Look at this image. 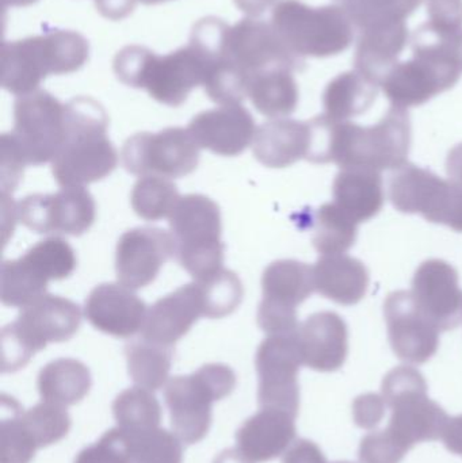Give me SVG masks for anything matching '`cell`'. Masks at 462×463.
<instances>
[{
	"label": "cell",
	"instance_id": "cell-27",
	"mask_svg": "<svg viewBox=\"0 0 462 463\" xmlns=\"http://www.w3.org/2000/svg\"><path fill=\"white\" fill-rule=\"evenodd\" d=\"M311 146L309 121L278 118L265 122L255 133V159L269 168H287L308 157Z\"/></svg>",
	"mask_w": 462,
	"mask_h": 463
},
{
	"label": "cell",
	"instance_id": "cell-10",
	"mask_svg": "<svg viewBox=\"0 0 462 463\" xmlns=\"http://www.w3.org/2000/svg\"><path fill=\"white\" fill-rule=\"evenodd\" d=\"M391 410L387 429L409 450L422 442L442 439L449 416L428 396V383L420 370L399 366L385 375L382 386Z\"/></svg>",
	"mask_w": 462,
	"mask_h": 463
},
{
	"label": "cell",
	"instance_id": "cell-29",
	"mask_svg": "<svg viewBox=\"0 0 462 463\" xmlns=\"http://www.w3.org/2000/svg\"><path fill=\"white\" fill-rule=\"evenodd\" d=\"M315 290L320 296L344 307H353L363 301L368 293V269L363 261L352 256H322L314 266Z\"/></svg>",
	"mask_w": 462,
	"mask_h": 463
},
{
	"label": "cell",
	"instance_id": "cell-11",
	"mask_svg": "<svg viewBox=\"0 0 462 463\" xmlns=\"http://www.w3.org/2000/svg\"><path fill=\"white\" fill-rule=\"evenodd\" d=\"M78 259L70 242L49 237L33 245L15 260H5L0 272L3 305L24 307L45 296L51 280H62L75 271Z\"/></svg>",
	"mask_w": 462,
	"mask_h": 463
},
{
	"label": "cell",
	"instance_id": "cell-5",
	"mask_svg": "<svg viewBox=\"0 0 462 463\" xmlns=\"http://www.w3.org/2000/svg\"><path fill=\"white\" fill-rule=\"evenodd\" d=\"M330 163L341 168L398 170L406 165L411 148L409 111L391 108L376 125L360 127L331 119Z\"/></svg>",
	"mask_w": 462,
	"mask_h": 463
},
{
	"label": "cell",
	"instance_id": "cell-49",
	"mask_svg": "<svg viewBox=\"0 0 462 463\" xmlns=\"http://www.w3.org/2000/svg\"><path fill=\"white\" fill-rule=\"evenodd\" d=\"M442 440L448 451L462 457V415L449 419Z\"/></svg>",
	"mask_w": 462,
	"mask_h": 463
},
{
	"label": "cell",
	"instance_id": "cell-1",
	"mask_svg": "<svg viewBox=\"0 0 462 463\" xmlns=\"http://www.w3.org/2000/svg\"><path fill=\"white\" fill-rule=\"evenodd\" d=\"M460 32H439L428 22L415 30L414 56L398 62L382 83V91L393 108L407 110L425 105L457 84L462 67L456 37Z\"/></svg>",
	"mask_w": 462,
	"mask_h": 463
},
{
	"label": "cell",
	"instance_id": "cell-20",
	"mask_svg": "<svg viewBox=\"0 0 462 463\" xmlns=\"http://www.w3.org/2000/svg\"><path fill=\"white\" fill-rule=\"evenodd\" d=\"M173 258H175V241L167 231L141 227L125 232L117 244V279L132 290L146 288Z\"/></svg>",
	"mask_w": 462,
	"mask_h": 463
},
{
	"label": "cell",
	"instance_id": "cell-23",
	"mask_svg": "<svg viewBox=\"0 0 462 463\" xmlns=\"http://www.w3.org/2000/svg\"><path fill=\"white\" fill-rule=\"evenodd\" d=\"M146 310V302L121 283L98 285L84 302V316L95 329L124 339L141 331Z\"/></svg>",
	"mask_w": 462,
	"mask_h": 463
},
{
	"label": "cell",
	"instance_id": "cell-47",
	"mask_svg": "<svg viewBox=\"0 0 462 463\" xmlns=\"http://www.w3.org/2000/svg\"><path fill=\"white\" fill-rule=\"evenodd\" d=\"M282 463H327V458L316 443L297 439L285 451Z\"/></svg>",
	"mask_w": 462,
	"mask_h": 463
},
{
	"label": "cell",
	"instance_id": "cell-45",
	"mask_svg": "<svg viewBox=\"0 0 462 463\" xmlns=\"http://www.w3.org/2000/svg\"><path fill=\"white\" fill-rule=\"evenodd\" d=\"M429 22L433 29L445 33L462 30V0H428Z\"/></svg>",
	"mask_w": 462,
	"mask_h": 463
},
{
	"label": "cell",
	"instance_id": "cell-21",
	"mask_svg": "<svg viewBox=\"0 0 462 463\" xmlns=\"http://www.w3.org/2000/svg\"><path fill=\"white\" fill-rule=\"evenodd\" d=\"M412 296L439 331L462 326V288L458 272L441 259H430L418 267L412 279Z\"/></svg>",
	"mask_w": 462,
	"mask_h": 463
},
{
	"label": "cell",
	"instance_id": "cell-44",
	"mask_svg": "<svg viewBox=\"0 0 462 463\" xmlns=\"http://www.w3.org/2000/svg\"><path fill=\"white\" fill-rule=\"evenodd\" d=\"M409 451L390 430L385 429L363 438L358 457L361 463H401Z\"/></svg>",
	"mask_w": 462,
	"mask_h": 463
},
{
	"label": "cell",
	"instance_id": "cell-40",
	"mask_svg": "<svg viewBox=\"0 0 462 463\" xmlns=\"http://www.w3.org/2000/svg\"><path fill=\"white\" fill-rule=\"evenodd\" d=\"M127 432V431H125ZM130 463H182L184 448L176 435L165 430L152 429L127 432Z\"/></svg>",
	"mask_w": 462,
	"mask_h": 463
},
{
	"label": "cell",
	"instance_id": "cell-8",
	"mask_svg": "<svg viewBox=\"0 0 462 463\" xmlns=\"http://www.w3.org/2000/svg\"><path fill=\"white\" fill-rule=\"evenodd\" d=\"M175 259L194 280H203L224 269L222 212L203 194L181 197L171 216Z\"/></svg>",
	"mask_w": 462,
	"mask_h": 463
},
{
	"label": "cell",
	"instance_id": "cell-12",
	"mask_svg": "<svg viewBox=\"0 0 462 463\" xmlns=\"http://www.w3.org/2000/svg\"><path fill=\"white\" fill-rule=\"evenodd\" d=\"M26 165L53 162L67 136V106L45 90L16 98L14 130L7 133Z\"/></svg>",
	"mask_w": 462,
	"mask_h": 463
},
{
	"label": "cell",
	"instance_id": "cell-17",
	"mask_svg": "<svg viewBox=\"0 0 462 463\" xmlns=\"http://www.w3.org/2000/svg\"><path fill=\"white\" fill-rule=\"evenodd\" d=\"M97 206L84 187H62L54 194H32L16 203V220L38 234L80 236L92 227Z\"/></svg>",
	"mask_w": 462,
	"mask_h": 463
},
{
	"label": "cell",
	"instance_id": "cell-19",
	"mask_svg": "<svg viewBox=\"0 0 462 463\" xmlns=\"http://www.w3.org/2000/svg\"><path fill=\"white\" fill-rule=\"evenodd\" d=\"M388 339L401 361L423 364L439 347V329L415 302L411 291H393L384 302Z\"/></svg>",
	"mask_w": 462,
	"mask_h": 463
},
{
	"label": "cell",
	"instance_id": "cell-36",
	"mask_svg": "<svg viewBox=\"0 0 462 463\" xmlns=\"http://www.w3.org/2000/svg\"><path fill=\"white\" fill-rule=\"evenodd\" d=\"M113 415L118 429L141 432L157 429L162 420V407L148 389H127L113 402Z\"/></svg>",
	"mask_w": 462,
	"mask_h": 463
},
{
	"label": "cell",
	"instance_id": "cell-35",
	"mask_svg": "<svg viewBox=\"0 0 462 463\" xmlns=\"http://www.w3.org/2000/svg\"><path fill=\"white\" fill-rule=\"evenodd\" d=\"M312 244L322 256L342 255L355 244L358 224L335 203H325L309 219Z\"/></svg>",
	"mask_w": 462,
	"mask_h": 463
},
{
	"label": "cell",
	"instance_id": "cell-41",
	"mask_svg": "<svg viewBox=\"0 0 462 463\" xmlns=\"http://www.w3.org/2000/svg\"><path fill=\"white\" fill-rule=\"evenodd\" d=\"M22 420L35 448L42 449L67 437L71 418L62 405L42 402L24 411Z\"/></svg>",
	"mask_w": 462,
	"mask_h": 463
},
{
	"label": "cell",
	"instance_id": "cell-7",
	"mask_svg": "<svg viewBox=\"0 0 462 463\" xmlns=\"http://www.w3.org/2000/svg\"><path fill=\"white\" fill-rule=\"evenodd\" d=\"M80 307L64 297L45 294L22 307L2 329V372L24 369L49 343L68 342L80 328Z\"/></svg>",
	"mask_w": 462,
	"mask_h": 463
},
{
	"label": "cell",
	"instance_id": "cell-9",
	"mask_svg": "<svg viewBox=\"0 0 462 463\" xmlns=\"http://www.w3.org/2000/svg\"><path fill=\"white\" fill-rule=\"evenodd\" d=\"M235 388V372L222 364H205L193 374L168 380L165 400L176 437L186 445L201 442L211 429L213 402Z\"/></svg>",
	"mask_w": 462,
	"mask_h": 463
},
{
	"label": "cell",
	"instance_id": "cell-33",
	"mask_svg": "<svg viewBox=\"0 0 462 463\" xmlns=\"http://www.w3.org/2000/svg\"><path fill=\"white\" fill-rule=\"evenodd\" d=\"M293 73L288 68H274L252 78L249 98L260 114L278 119L295 113L300 94Z\"/></svg>",
	"mask_w": 462,
	"mask_h": 463
},
{
	"label": "cell",
	"instance_id": "cell-22",
	"mask_svg": "<svg viewBox=\"0 0 462 463\" xmlns=\"http://www.w3.org/2000/svg\"><path fill=\"white\" fill-rule=\"evenodd\" d=\"M303 366L320 373L341 369L349 354V329L335 312L309 316L295 332Z\"/></svg>",
	"mask_w": 462,
	"mask_h": 463
},
{
	"label": "cell",
	"instance_id": "cell-37",
	"mask_svg": "<svg viewBox=\"0 0 462 463\" xmlns=\"http://www.w3.org/2000/svg\"><path fill=\"white\" fill-rule=\"evenodd\" d=\"M179 200L178 187L162 176H143L136 182L130 195L133 211L146 222L167 219Z\"/></svg>",
	"mask_w": 462,
	"mask_h": 463
},
{
	"label": "cell",
	"instance_id": "cell-31",
	"mask_svg": "<svg viewBox=\"0 0 462 463\" xmlns=\"http://www.w3.org/2000/svg\"><path fill=\"white\" fill-rule=\"evenodd\" d=\"M379 84L357 70L334 78L323 92V108L328 118L349 121L365 114L376 102Z\"/></svg>",
	"mask_w": 462,
	"mask_h": 463
},
{
	"label": "cell",
	"instance_id": "cell-25",
	"mask_svg": "<svg viewBox=\"0 0 462 463\" xmlns=\"http://www.w3.org/2000/svg\"><path fill=\"white\" fill-rule=\"evenodd\" d=\"M200 317H203L200 285L193 282L181 286L148 307L140 331L141 337L174 347Z\"/></svg>",
	"mask_w": 462,
	"mask_h": 463
},
{
	"label": "cell",
	"instance_id": "cell-4",
	"mask_svg": "<svg viewBox=\"0 0 462 463\" xmlns=\"http://www.w3.org/2000/svg\"><path fill=\"white\" fill-rule=\"evenodd\" d=\"M90 57V43L73 30L52 29L41 35L2 45V87L22 97L37 91L49 75H67L80 70Z\"/></svg>",
	"mask_w": 462,
	"mask_h": 463
},
{
	"label": "cell",
	"instance_id": "cell-46",
	"mask_svg": "<svg viewBox=\"0 0 462 463\" xmlns=\"http://www.w3.org/2000/svg\"><path fill=\"white\" fill-rule=\"evenodd\" d=\"M384 397L376 393H366L353 402V418L355 426L363 430H373L382 423L385 416Z\"/></svg>",
	"mask_w": 462,
	"mask_h": 463
},
{
	"label": "cell",
	"instance_id": "cell-16",
	"mask_svg": "<svg viewBox=\"0 0 462 463\" xmlns=\"http://www.w3.org/2000/svg\"><path fill=\"white\" fill-rule=\"evenodd\" d=\"M303 366L295 334L263 340L255 355L260 408L284 411L297 418L300 410L298 372Z\"/></svg>",
	"mask_w": 462,
	"mask_h": 463
},
{
	"label": "cell",
	"instance_id": "cell-6",
	"mask_svg": "<svg viewBox=\"0 0 462 463\" xmlns=\"http://www.w3.org/2000/svg\"><path fill=\"white\" fill-rule=\"evenodd\" d=\"M270 24L300 59L338 56L354 40V24L341 5L311 7L301 0H281L274 5Z\"/></svg>",
	"mask_w": 462,
	"mask_h": 463
},
{
	"label": "cell",
	"instance_id": "cell-48",
	"mask_svg": "<svg viewBox=\"0 0 462 463\" xmlns=\"http://www.w3.org/2000/svg\"><path fill=\"white\" fill-rule=\"evenodd\" d=\"M138 0H94L98 13L110 21H121L135 10Z\"/></svg>",
	"mask_w": 462,
	"mask_h": 463
},
{
	"label": "cell",
	"instance_id": "cell-13",
	"mask_svg": "<svg viewBox=\"0 0 462 463\" xmlns=\"http://www.w3.org/2000/svg\"><path fill=\"white\" fill-rule=\"evenodd\" d=\"M390 200L396 211L420 214L433 224L462 233V186L433 171L406 163L390 179Z\"/></svg>",
	"mask_w": 462,
	"mask_h": 463
},
{
	"label": "cell",
	"instance_id": "cell-14",
	"mask_svg": "<svg viewBox=\"0 0 462 463\" xmlns=\"http://www.w3.org/2000/svg\"><path fill=\"white\" fill-rule=\"evenodd\" d=\"M200 149L189 129L165 128L127 138L122 148V163L127 173L140 178L179 179L197 170Z\"/></svg>",
	"mask_w": 462,
	"mask_h": 463
},
{
	"label": "cell",
	"instance_id": "cell-51",
	"mask_svg": "<svg viewBox=\"0 0 462 463\" xmlns=\"http://www.w3.org/2000/svg\"><path fill=\"white\" fill-rule=\"evenodd\" d=\"M447 173L453 182L462 186V144L456 146L448 155Z\"/></svg>",
	"mask_w": 462,
	"mask_h": 463
},
{
	"label": "cell",
	"instance_id": "cell-39",
	"mask_svg": "<svg viewBox=\"0 0 462 463\" xmlns=\"http://www.w3.org/2000/svg\"><path fill=\"white\" fill-rule=\"evenodd\" d=\"M200 285L203 299V317L222 318L232 315L243 301L244 288L240 278L222 269L217 274L203 280H195Z\"/></svg>",
	"mask_w": 462,
	"mask_h": 463
},
{
	"label": "cell",
	"instance_id": "cell-30",
	"mask_svg": "<svg viewBox=\"0 0 462 463\" xmlns=\"http://www.w3.org/2000/svg\"><path fill=\"white\" fill-rule=\"evenodd\" d=\"M333 194L334 203L357 224L374 219L385 203L382 174L369 168H342Z\"/></svg>",
	"mask_w": 462,
	"mask_h": 463
},
{
	"label": "cell",
	"instance_id": "cell-55",
	"mask_svg": "<svg viewBox=\"0 0 462 463\" xmlns=\"http://www.w3.org/2000/svg\"><path fill=\"white\" fill-rule=\"evenodd\" d=\"M334 463H353V462H349V461H341V462H334Z\"/></svg>",
	"mask_w": 462,
	"mask_h": 463
},
{
	"label": "cell",
	"instance_id": "cell-32",
	"mask_svg": "<svg viewBox=\"0 0 462 463\" xmlns=\"http://www.w3.org/2000/svg\"><path fill=\"white\" fill-rule=\"evenodd\" d=\"M91 373L83 362L60 358L49 362L38 374L37 386L42 402L70 407L78 404L91 389Z\"/></svg>",
	"mask_w": 462,
	"mask_h": 463
},
{
	"label": "cell",
	"instance_id": "cell-42",
	"mask_svg": "<svg viewBox=\"0 0 462 463\" xmlns=\"http://www.w3.org/2000/svg\"><path fill=\"white\" fill-rule=\"evenodd\" d=\"M422 3L423 0H355L344 8L361 32L379 24L406 22Z\"/></svg>",
	"mask_w": 462,
	"mask_h": 463
},
{
	"label": "cell",
	"instance_id": "cell-15",
	"mask_svg": "<svg viewBox=\"0 0 462 463\" xmlns=\"http://www.w3.org/2000/svg\"><path fill=\"white\" fill-rule=\"evenodd\" d=\"M314 291V267L293 259L269 264L262 275L258 326L269 336L295 334L300 326L297 307Z\"/></svg>",
	"mask_w": 462,
	"mask_h": 463
},
{
	"label": "cell",
	"instance_id": "cell-18",
	"mask_svg": "<svg viewBox=\"0 0 462 463\" xmlns=\"http://www.w3.org/2000/svg\"><path fill=\"white\" fill-rule=\"evenodd\" d=\"M225 52L231 61L240 68L250 80L258 73L274 68L303 71L306 61L296 56L274 30L262 19H240L230 27L225 41Z\"/></svg>",
	"mask_w": 462,
	"mask_h": 463
},
{
	"label": "cell",
	"instance_id": "cell-50",
	"mask_svg": "<svg viewBox=\"0 0 462 463\" xmlns=\"http://www.w3.org/2000/svg\"><path fill=\"white\" fill-rule=\"evenodd\" d=\"M233 2L239 10L243 11L251 18H258L265 14L277 0H233Z\"/></svg>",
	"mask_w": 462,
	"mask_h": 463
},
{
	"label": "cell",
	"instance_id": "cell-3",
	"mask_svg": "<svg viewBox=\"0 0 462 463\" xmlns=\"http://www.w3.org/2000/svg\"><path fill=\"white\" fill-rule=\"evenodd\" d=\"M205 57L193 43L159 56L141 45L124 46L114 57L117 79L132 89H144L162 105L179 108L190 92L203 86Z\"/></svg>",
	"mask_w": 462,
	"mask_h": 463
},
{
	"label": "cell",
	"instance_id": "cell-24",
	"mask_svg": "<svg viewBox=\"0 0 462 463\" xmlns=\"http://www.w3.org/2000/svg\"><path fill=\"white\" fill-rule=\"evenodd\" d=\"M187 129L200 148L228 157L243 154L257 133L251 113L241 105L203 111L193 117Z\"/></svg>",
	"mask_w": 462,
	"mask_h": 463
},
{
	"label": "cell",
	"instance_id": "cell-26",
	"mask_svg": "<svg viewBox=\"0 0 462 463\" xmlns=\"http://www.w3.org/2000/svg\"><path fill=\"white\" fill-rule=\"evenodd\" d=\"M295 420L296 416L284 411L260 408L236 432V445L250 461H273L295 440Z\"/></svg>",
	"mask_w": 462,
	"mask_h": 463
},
{
	"label": "cell",
	"instance_id": "cell-53",
	"mask_svg": "<svg viewBox=\"0 0 462 463\" xmlns=\"http://www.w3.org/2000/svg\"><path fill=\"white\" fill-rule=\"evenodd\" d=\"M37 2L38 0H3V5L5 7H24V5H30Z\"/></svg>",
	"mask_w": 462,
	"mask_h": 463
},
{
	"label": "cell",
	"instance_id": "cell-43",
	"mask_svg": "<svg viewBox=\"0 0 462 463\" xmlns=\"http://www.w3.org/2000/svg\"><path fill=\"white\" fill-rule=\"evenodd\" d=\"M75 463H130L127 432L118 427L110 430L97 443L83 449Z\"/></svg>",
	"mask_w": 462,
	"mask_h": 463
},
{
	"label": "cell",
	"instance_id": "cell-34",
	"mask_svg": "<svg viewBox=\"0 0 462 463\" xmlns=\"http://www.w3.org/2000/svg\"><path fill=\"white\" fill-rule=\"evenodd\" d=\"M127 372L136 385L154 392L167 383L173 366L174 347L138 337L125 345Z\"/></svg>",
	"mask_w": 462,
	"mask_h": 463
},
{
	"label": "cell",
	"instance_id": "cell-28",
	"mask_svg": "<svg viewBox=\"0 0 462 463\" xmlns=\"http://www.w3.org/2000/svg\"><path fill=\"white\" fill-rule=\"evenodd\" d=\"M409 38L407 22L361 30L355 48L354 70L382 87L385 76L398 64L399 56L406 49Z\"/></svg>",
	"mask_w": 462,
	"mask_h": 463
},
{
	"label": "cell",
	"instance_id": "cell-52",
	"mask_svg": "<svg viewBox=\"0 0 462 463\" xmlns=\"http://www.w3.org/2000/svg\"><path fill=\"white\" fill-rule=\"evenodd\" d=\"M213 463H254L250 461L238 448L228 449L214 458Z\"/></svg>",
	"mask_w": 462,
	"mask_h": 463
},
{
	"label": "cell",
	"instance_id": "cell-54",
	"mask_svg": "<svg viewBox=\"0 0 462 463\" xmlns=\"http://www.w3.org/2000/svg\"><path fill=\"white\" fill-rule=\"evenodd\" d=\"M146 5H160V3L170 2V0H138Z\"/></svg>",
	"mask_w": 462,
	"mask_h": 463
},
{
	"label": "cell",
	"instance_id": "cell-2",
	"mask_svg": "<svg viewBox=\"0 0 462 463\" xmlns=\"http://www.w3.org/2000/svg\"><path fill=\"white\" fill-rule=\"evenodd\" d=\"M67 106L64 146L52 162L54 181L61 187H84L102 181L118 165V154L108 137L105 108L90 97H76Z\"/></svg>",
	"mask_w": 462,
	"mask_h": 463
},
{
	"label": "cell",
	"instance_id": "cell-38",
	"mask_svg": "<svg viewBox=\"0 0 462 463\" xmlns=\"http://www.w3.org/2000/svg\"><path fill=\"white\" fill-rule=\"evenodd\" d=\"M24 408L16 400L2 397L0 463H30L38 450L22 420Z\"/></svg>",
	"mask_w": 462,
	"mask_h": 463
}]
</instances>
